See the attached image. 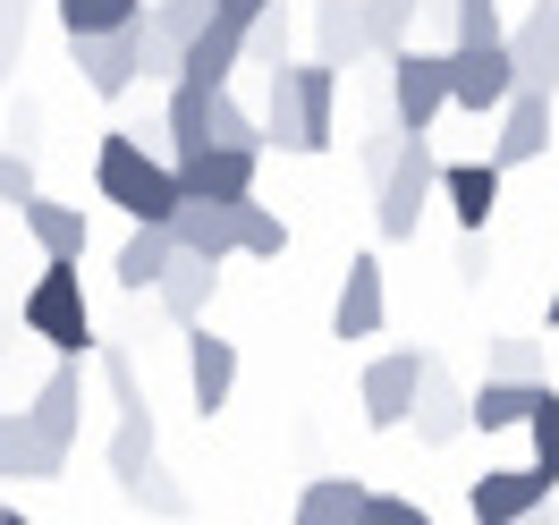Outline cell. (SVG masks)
<instances>
[{
  "label": "cell",
  "mask_w": 559,
  "mask_h": 525,
  "mask_svg": "<svg viewBox=\"0 0 559 525\" xmlns=\"http://www.w3.org/2000/svg\"><path fill=\"white\" fill-rule=\"evenodd\" d=\"M331 110H340V69H272V94H263V144L272 153H331Z\"/></svg>",
  "instance_id": "1"
},
{
  "label": "cell",
  "mask_w": 559,
  "mask_h": 525,
  "mask_svg": "<svg viewBox=\"0 0 559 525\" xmlns=\"http://www.w3.org/2000/svg\"><path fill=\"white\" fill-rule=\"evenodd\" d=\"M94 187H103V204H119L128 220H170L187 195H178V162L162 153H144L136 128H110L103 153H94Z\"/></svg>",
  "instance_id": "2"
},
{
  "label": "cell",
  "mask_w": 559,
  "mask_h": 525,
  "mask_svg": "<svg viewBox=\"0 0 559 525\" xmlns=\"http://www.w3.org/2000/svg\"><path fill=\"white\" fill-rule=\"evenodd\" d=\"M17 314H26V331H35L43 348H60V356L103 348V339H94V306H85V288H76V263H43Z\"/></svg>",
  "instance_id": "3"
},
{
  "label": "cell",
  "mask_w": 559,
  "mask_h": 525,
  "mask_svg": "<svg viewBox=\"0 0 559 525\" xmlns=\"http://www.w3.org/2000/svg\"><path fill=\"white\" fill-rule=\"evenodd\" d=\"M432 195H441V153H432V136H407L399 162L382 170V187H373V229H382L390 246H407Z\"/></svg>",
  "instance_id": "4"
},
{
  "label": "cell",
  "mask_w": 559,
  "mask_h": 525,
  "mask_svg": "<svg viewBox=\"0 0 559 525\" xmlns=\"http://www.w3.org/2000/svg\"><path fill=\"white\" fill-rule=\"evenodd\" d=\"M103 382H110V407H119V432H110V475L119 484H136L144 466L162 457V432H153V407H144V390H136V365L119 348H103Z\"/></svg>",
  "instance_id": "5"
},
{
  "label": "cell",
  "mask_w": 559,
  "mask_h": 525,
  "mask_svg": "<svg viewBox=\"0 0 559 525\" xmlns=\"http://www.w3.org/2000/svg\"><path fill=\"white\" fill-rule=\"evenodd\" d=\"M450 110V51H424L407 43L399 60H390V119L407 128V136H432V119Z\"/></svg>",
  "instance_id": "6"
},
{
  "label": "cell",
  "mask_w": 559,
  "mask_h": 525,
  "mask_svg": "<svg viewBox=\"0 0 559 525\" xmlns=\"http://www.w3.org/2000/svg\"><path fill=\"white\" fill-rule=\"evenodd\" d=\"M534 509H551V475L543 466H491V475L466 484V517L475 525H518Z\"/></svg>",
  "instance_id": "7"
},
{
  "label": "cell",
  "mask_w": 559,
  "mask_h": 525,
  "mask_svg": "<svg viewBox=\"0 0 559 525\" xmlns=\"http://www.w3.org/2000/svg\"><path fill=\"white\" fill-rule=\"evenodd\" d=\"M424 365H432V356H416V348H390V356L365 365V423H373V432H399V423L416 416Z\"/></svg>",
  "instance_id": "8"
},
{
  "label": "cell",
  "mask_w": 559,
  "mask_h": 525,
  "mask_svg": "<svg viewBox=\"0 0 559 525\" xmlns=\"http://www.w3.org/2000/svg\"><path fill=\"white\" fill-rule=\"evenodd\" d=\"M254 170H263V153H238V144H195V153H178V195L238 204V195H254Z\"/></svg>",
  "instance_id": "9"
},
{
  "label": "cell",
  "mask_w": 559,
  "mask_h": 525,
  "mask_svg": "<svg viewBox=\"0 0 559 525\" xmlns=\"http://www.w3.org/2000/svg\"><path fill=\"white\" fill-rule=\"evenodd\" d=\"M518 94V60H509V43H484V51H450V110H491Z\"/></svg>",
  "instance_id": "10"
},
{
  "label": "cell",
  "mask_w": 559,
  "mask_h": 525,
  "mask_svg": "<svg viewBox=\"0 0 559 525\" xmlns=\"http://www.w3.org/2000/svg\"><path fill=\"white\" fill-rule=\"evenodd\" d=\"M69 457L76 450L43 441L26 407H0V484H60V475H69Z\"/></svg>",
  "instance_id": "11"
},
{
  "label": "cell",
  "mask_w": 559,
  "mask_h": 525,
  "mask_svg": "<svg viewBox=\"0 0 559 525\" xmlns=\"http://www.w3.org/2000/svg\"><path fill=\"white\" fill-rule=\"evenodd\" d=\"M509 60H518V94H559V9L534 0L509 26Z\"/></svg>",
  "instance_id": "12"
},
{
  "label": "cell",
  "mask_w": 559,
  "mask_h": 525,
  "mask_svg": "<svg viewBox=\"0 0 559 525\" xmlns=\"http://www.w3.org/2000/svg\"><path fill=\"white\" fill-rule=\"evenodd\" d=\"M229 390H238V339H221L212 322H195L187 331V398H195V416H221Z\"/></svg>",
  "instance_id": "13"
},
{
  "label": "cell",
  "mask_w": 559,
  "mask_h": 525,
  "mask_svg": "<svg viewBox=\"0 0 559 525\" xmlns=\"http://www.w3.org/2000/svg\"><path fill=\"white\" fill-rule=\"evenodd\" d=\"M390 322V288H382V263L373 254H348V281L331 297V339H373Z\"/></svg>",
  "instance_id": "14"
},
{
  "label": "cell",
  "mask_w": 559,
  "mask_h": 525,
  "mask_svg": "<svg viewBox=\"0 0 559 525\" xmlns=\"http://www.w3.org/2000/svg\"><path fill=\"white\" fill-rule=\"evenodd\" d=\"M466 398H475V390H466L450 365L432 356V365H424V390H416V416H407L424 450H450L457 432H475V423H466Z\"/></svg>",
  "instance_id": "15"
},
{
  "label": "cell",
  "mask_w": 559,
  "mask_h": 525,
  "mask_svg": "<svg viewBox=\"0 0 559 525\" xmlns=\"http://www.w3.org/2000/svg\"><path fill=\"white\" fill-rule=\"evenodd\" d=\"M69 51H76V69H85V85H94L103 103H119L144 76V26H128V35H85V43H69Z\"/></svg>",
  "instance_id": "16"
},
{
  "label": "cell",
  "mask_w": 559,
  "mask_h": 525,
  "mask_svg": "<svg viewBox=\"0 0 559 525\" xmlns=\"http://www.w3.org/2000/svg\"><path fill=\"white\" fill-rule=\"evenodd\" d=\"M551 153V94H509L500 103V136H491V162L500 170H525Z\"/></svg>",
  "instance_id": "17"
},
{
  "label": "cell",
  "mask_w": 559,
  "mask_h": 525,
  "mask_svg": "<svg viewBox=\"0 0 559 525\" xmlns=\"http://www.w3.org/2000/svg\"><path fill=\"white\" fill-rule=\"evenodd\" d=\"M500 162H441V195H450V212H457V229H466V238H484L491 229V212H500Z\"/></svg>",
  "instance_id": "18"
},
{
  "label": "cell",
  "mask_w": 559,
  "mask_h": 525,
  "mask_svg": "<svg viewBox=\"0 0 559 525\" xmlns=\"http://www.w3.org/2000/svg\"><path fill=\"white\" fill-rule=\"evenodd\" d=\"M170 238H178V254L229 263V254H238V204H204V195H187V204L170 212Z\"/></svg>",
  "instance_id": "19"
},
{
  "label": "cell",
  "mask_w": 559,
  "mask_h": 525,
  "mask_svg": "<svg viewBox=\"0 0 559 525\" xmlns=\"http://www.w3.org/2000/svg\"><path fill=\"white\" fill-rule=\"evenodd\" d=\"M26 416H35L43 441L76 450V423H85V373H76V356H60V365H51V382L35 390V407H26Z\"/></svg>",
  "instance_id": "20"
},
{
  "label": "cell",
  "mask_w": 559,
  "mask_h": 525,
  "mask_svg": "<svg viewBox=\"0 0 559 525\" xmlns=\"http://www.w3.org/2000/svg\"><path fill=\"white\" fill-rule=\"evenodd\" d=\"M212 288H221V263H204V254H178L170 272H162V288H153V306H162L178 331H195V322L212 314Z\"/></svg>",
  "instance_id": "21"
},
{
  "label": "cell",
  "mask_w": 559,
  "mask_h": 525,
  "mask_svg": "<svg viewBox=\"0 0 559 525\" xmlns=\"http://www.w3.org/2000/svg\"><path fill=\"white\" fill-rule=\"evenodd\" d=\"M314 60L322 69L373 60V43H365V0H314Z\"/></svg>",
  "instance_id": "22"
},
{
  "label": "cell",
  "mask_w": 559,
  "mask_h": 525,
  "mask_svg": "<svg viewBox=\"0 0 559 525\" xmlns=\"http://www.w3.org/2000/svg\"><path fill=\"white\" fill-rule=\"evenodd\" d=\"M238 69H246V26H238V17H212L204 35L187 43V60H178L187 85H229Z\"/></svg>",
  "instance_id": "23"
},
{
  "label": "cell",
  "mask_w": 559,
  "mask_h": 525,
  "mask_svg": "<svg viewBox=\"0 0 559 525\" xmlns=\"http://www.w3.org/2000/svg\"><path fill=\"white\" fill-rule=\"evenodd\" d=\"M543 390L551 382H500V373H484V390L466 398V423L475 432H525V416L543 407Z\"/></svg>",
  "instance_id": "24"
},
{
  "label": "cell",
  "mask_w": 559,
  "mask_h": 525,
  "mask_svg": "<svg viewBox=\"0 0 559 525\" xmlns=\"http://www.w3.org/2000/svg\"><path fill=\"white\" fill-rule=\"evenodd\" d=\"M178 263V238H170V220H136V238L119 246V288L128 297H144V288H162V272Z\"/></svg>",
  "instance_id": "25"
},
{
  "label": "cell",
  "mask_w": 559,
  "mask_h": 525,
  "mask_svg": "<svg viewBox=\"0 0 559 525\" xmlns=\"http://www.w3.org/2000/svg\"><path fill=\"white\" fill-rule=\"evenodd\" d=\"M17 212H26V238L43 246V263H76V254H85V212L76 204L35 195V204H17Z\"/></svg>",
  "instance_id": "26"
},
{
  "label": "cell",
  "mask_w": 559,
  "mask_h": 525,
  "mask_svg": "<svg viewBox=\"0 0 559 525\" xmlns=\"http://www.w3.org/2000/svg\"><path fill=\"white\" fill-rule=\"evenodd\" d=\"M356 517H365V484L356 475H314L297 491V517L288 525H356Z\"/></svg>",
  "instance_id": "27"
},
{
  "label": "cell",
  "mask_w": 559,
  "mask_h": 525,
  "mask_svg": "<svg viewBox=\"0 0 559 525\" xmlns=\"http://www.w3.org/2000/svg\"><path fill=\"white\" fill-rule=\"evenodd\" d=\"M51 9H60L69 43H85V35H128V26H144V0H51Z\"/></svg>",
  "instance_id": "28"
},
{
  "label": "cell",
  "mask_w": 559,
  "mask_h": 525,
  "mask_svg": "<svg viewBox=\"0 0 559 525\" xmlns=\"http://www.w3.org/2000/svg\"><path fill=\"white\" fill-rule=\"evenodd\" d=\"M204 144H238V153H263V110H246L229 85H212V103H204Z\"/></svg>",
  "instance_id": "29"
},
{
  "label": "cell",
  "mask_w": 559,
  "mask_h": 525,
  "mask_svg": "<svg viewBox=\"0 0 559 525\" xmlns=\"http://www.w3.org/2000/svg\"><path fill=\"white\" fill-rule=\"evenodd\" d=\"M416 9L424 0H365V43H373V60H399V51L416 43Z\"/></svg>",
  "instance_id": "30"
},
{
  "label": "cell",
  "mask_w": 559,
  "mask_h": 525,
  "mask_svg": "<svg viewBox=\"0 0 559 525\" xmlns=\"http://www.w3.org/2000/svg\"><path fill=\"white\" fill-rule=\"evenodd\" d=\"M204 103H212V85H187V76H170V110H162V136H170L178 153H195V144H204Z\"/></svg>",
  "instance_id": "31"
},
{
  "label": "cell",
  "mask_w": 559,
  "mask_h": 525,
  "mask_svg": "<svg viewBox=\"0 0 559 525\" xmlns=\"http://www.w3.org/2000/svg\"><path fill=\"white\" fill-rule=\"evenodd\" d=\"M484 43H509L500 0H450V51H484Z\"/></svg>",
  "instance_id": "32"
},
{
  "label": "cell",
  "mask_w": 559,
  "mask_h": 525,
  "mask_svg": "<svg viewBox=\"0 0 559 525\" xmlns=\"http://www.w3.org/2000/svg\"><path fill=\"white\" fill-rule=\"evenodd\" d=\"M238 254H263V263H280V254H288V220H280V212H263L254 195H238Z\"/></svg>",
  "instance_id": "33"
},
{
  "label": "cell",
  "mask_w": 559,
  "mask_h": 525,
  "mask_svg": "<svg viewBox=\"0 0 559 525\" xmlns=\"http://www.w3.org/2000/svg\"><path fill=\"white\" fill-rule=\"evenodd\" d=\"M246 69H288V17H280V0L246 26Z\"/></svg>",
  "instance_id": "34"
},
{
  "label": "cell",
  "mask_w": 559,
  "mask_h": 525,
  "mask_svg": "<svg viewBox=\"0 0 559 525\" xmlns=\"http://www.w3.org/2000/svg\"><path fill=\"white\" fill-rule=\"evenodd\" d=\"M525 441H534V466L559 484V390H543V407L525 416Z\"/></svg>",
  "instance_id": "35"
},
{
  "label": "cell",
  "mask_w": 559,
  "mask_h": 525,
  "mask_svg": "<svg viewBox=\"0 0 559 525\" xmlns=\"http://www.w3.org/2000/svg\"><path fill=\"white\" fill-rule=\"evenodd\" d=\"M128 491V500H144V509H153V517H187V491L170 484V475H162V457H153V466H144L136 484H119Z\"/></svg>",
  "instance_id": "36"
},
{
  "label": "cell",
  "mask_w": 559,
  "mask_h": 525,
  "mask_svg": "<svg viewBox=\"0 0 559 525\" xmlns=\"http://www.w3.org/2000/svg\"><path fill=\"white\" fill-rule=\"evenodd\" d=\"M491 373L500 382H543V339H491Z\"/></svg>",
  "instance_id": "37"
},
{
  "label": "cell",
  "mask_w": 559,
  "mask_h": 525,
  "mask_svg": "<svg viewBox=\"0 0 559 525\" xmlns=\"http://www.w3.org/2000/svg\"><path fill=\"white\" fill-rule=\"evenodd\" d=\"M43 195V178H35V162H26V153H9V144H0V204H35Z\"/></svg>",
  "instance_id": "38"
},
{
  "label": "cell",
  "mask_w": 559,
  "mask_h": 525,
  "mask_svg": "<svg viewBox=\"0 0 559 525\" xmlns=\"http://www.w3.org/2000/svg\"><path fill=\"white\" fill-rule=\"evenodd\" d=\"M399 144H407V128H399V119H390V128H373V136L356 144V162H365V178H373V187H382V170L399 162Z\"/></svg>",
  "instance_id": "39"
},
{
  "label": "cell",
  "mask_w": 559,
  "mask_h": 525,
  "mask_svg": "<svg viewBox=\"0 0 559 525\" xmlns=\"http://www.w3.org/2000/svg\"><path fill=\"white\" fill-rule=\"evenodd\" d=\"M356 525H432V517H424L416 500H399V491H365V517Z\"/></svg>",
  "instance_id": "40"
},
{
  "label": "cell",
  "mask_w": 559,
  "mask_h": 525,
  "mask_svg": "<svg viewBox=\"0 0 559 525\" xmlns=\"http://www.w3.org/2000/svg\"><path fill=\"white\" fill-rule=\"evenodd\" d=\"M457 272H466V281H484V272H491V246L466 238V246H457Z\"/></svg>",
  "instance_id": "41"
},
{
  "label": "cell",
  "mask_w": 559,
  "mask_h": 525,
  "mask_svg": "<svg viewBox=\"0 0 559 525\" xmlns=\"http://www.w3.org/2000/svg\"><path fill=\"white\" fill-rule=\"evenodd\" d=\"M212 9H221V17H238V26H254V17L272 9V0H212Z\"/></svg>",
  "instance_id": "42"
},
{
  "label": "cell",
  "mask_w": 559,
  "mask_h": 525,
  "mask_svg": "<svg viewBox=\"0 0 559 525\" xmlns=\"http://www.w3.org/2000/svg\"><path fill=\"white\" fill-rule=\"evenodd\" d=\"M0 525H35V517H26V509H0Z\"/></svg>",
  "instance_id": "43"
},
{
  "label": "cell",
  "mask_w": 559,
  "mask_h": 525,
  "mask_svg": "<svg viewBox=\"0 0 559 525\" xmlns=\"http://www.w3.org/2000/svg\"><path fill=\"white\" fill-rule=\"evenodd\" d=\"M518 525H559V517H551V509H534V517H518Z\"/></svg>",
  "instance_id": "44"
},
{
  "label": "cell",
  "mask_w": 559,
  "mask_h": 525,
  "mask_svg": "<svg viewBox=\"0 0 559 525\" xmlns=\"http://www.w3.org/2000/svg\"><path fill=\"white\" fill-rule=\"evenodd\" d=\"M551 331H559V288H551Z\"/></svg>",
  "instance_id": "45"
},
{
  "label": "cell",
  "mask_w": 559,
  "mask_h": 525,
  "mask_svg": "<svg viewBox=\"0 0 559 525\" xmlns=\"http://www.w3.org/2000/svg\"><path fill=\"white\" fill-rule=\"evenodd\" d=\"M551 9H559V0H551Z\"/></svg>",
  "instance_id": "46"
}]
</instances>
